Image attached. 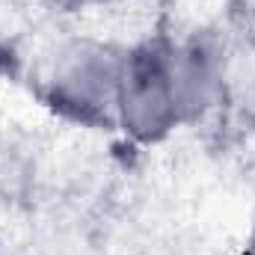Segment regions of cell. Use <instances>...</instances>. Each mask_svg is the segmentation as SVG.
<instances>
[{"label": "cell", "mask_w": 255, "mask_h": 255, "mask_svg": "<svg viewBox=\"0 0 255 255\" xmlns=\"http://www.w3.org/2000/svg\"><path fill=\"white\" fill-rule=\"evenodd\" d=\"M122 60L125 54L92 39L68 42L48 74V95L54 107L83 122L116 116Z\"/></svg>", "instance_id": "obj_2"}, {"label": "cell", "mask_w": 255, "mask_h": 255, "mask_svg": "<svg viewBox=\"0 0 255 255\" xmlns=\"http://www.w3.org/2000/svg\"><path fill=\"white\" fill-rule=\"evenodd\" d=\"M250 255H255V241H253V247H250Z\"/></svg>", "instance_id": "obj_3"}, {"label": "cell", "mask_w": 255, "mask_h": 255, "mask_svg": "<svg viewBox=\"0 0 255 255\" xmlns=\"http://www.w3.org/2000/svg\"><path fill=\"white\" fill-rule=\"evenodd\" d=\"M116 119L133 139L154 142L184 122L169 68V45L145 42L128 51L119 74Z\"/></svg>", "instance_id": "obj_1"}]
</instances>
